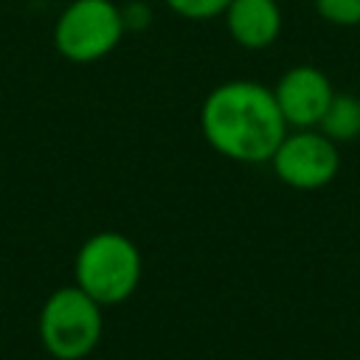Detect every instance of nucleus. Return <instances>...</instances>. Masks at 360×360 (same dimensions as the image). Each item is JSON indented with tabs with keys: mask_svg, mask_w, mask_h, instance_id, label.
Instances as JSON below:
<instances>
[{
	"mask_svg": "<svg viewBox=\"0 0 360 360\" xmlns=\"http://www.w3.org/2000/svg\"><path fill=\"white\" fill-rule=\"evenodd\" d=\"M101 304L76 284L51 292L39 312V340L56 360L87 357L101 338Z\"/></svg>",
	"mask_w": 360,
	"mask_h": 360,
	"instance_id": "3",
	"label": "nucleus"
},
{
	"mask_svg": "<svg viewBox=\"0 0 360 360\" xmlns=\"http://www.w3.org/2000/svg\"><path fill=\"white\" fill-rule=\"evenodd\" d=\"M315 11L332 25H360V0H315Z\"/></svg>",
	"mask_w": 360,
	"mask_h": 360,
	"instance_id": "9",
	"label": "nucleus"
},
{
	"mask_svg": "<svg viewBox=\"0 0 360 360\" xmlns=\"http://www.w3.org/2000/svg\"><path fill=\"white\" fill-rule=\"evenodd\" d=\"M335 90L323 70L312 65L290 68L273 87V98L281 110V118L292 129H315L332 101Z\"/></svg>",
	"mask_w": 360,
	"mask_h": 360,
	"instance_id": "6",
	"label": "nucleus"
},
{
	"mask_svg": "<svg viewBox=\"0 0 360 360\" xmlns=\"http://www.w3.org/2000/svg\"><path fill=\"white\" fill-rule=\"evenodd\" d=\"M200 129L214 152L239 163L270 160L287 135L273 90L250 79L217 84L202 101Z\"/></svg>",
	"mask_w": 360,
	"mask_h": 360,
	"instance_id": "1",
	"label": "nucleus"
},
{
	"mask_svg": "<svg viewBox=\"0 0 360 360\" xmlns=\"http://www.w3.org/2000/svg\"><path fill=\"white\" fill-rule=\"evenodd\" d=\"M318 129L335 143L354 141L360 135V98L352 93H335Z\"/></svg>",
	"mask_w": 360,
	"mask_h": 360,
	"instance_id": "8",
	"label": "nucleus"
},
{
	"mask_svg": "<svg viewBox=\"0 0 360 360\" xmlns=\"http://www.w3.org/2000/svg\"><path fill=\"white\" fill-rule=\"evenodd\" d=\"M222 14L233 42L250 51L267 48L281 31V8L276 0H231Z\"/></svg>",
	"mask_w": 360,
	"mask_h": 360,
	"instance_id": "7",
	"label": "nucleus"
},
{
	"mask_svg": "<svg viewBox=\"0 0 360 360\" xmlns=\"http://www.w3.org/2000/svg\"><path fill=\"white\" fill-rule=\"evenodd\" d=\"M124 34L121 6L112 0H73L53 25V45L70 62H96L107 56Z\"/></svg>",
	"mask_w": 360,
	"mask_h": 360,
	"instance_id": "4",
	"label": "nucleus"
},
{
	"mask_svg": "<svg viewBox=\"0 0 360 360\" xmlns=\"http://www.w3.org/2000/svg\"><path fill=\"white\" fill-rule=\"evenodd\" d=\"M141 281V253L118 231L93 233L76 253V287L101 307L127 301Z\"/></svg>",
	"mask_w": 360,
	"mask_h": 360,
	"instance_id": "2",
	"label": "nucleus"
},
{
	"mask_svg": "<svg viewBox=\"0 0 360 360\" xmlns=\"http://www.w3.org/2000/svg\"><path fill=\"white\" fill-rule=\"evenodd\" d=\"M273 172L281 183L298 191H315L335 180L340 169V155L335 141H329L321 129H295L287 132L276 146Z\"/></svg>",
	"mask_w": 360,
	"mask_h": 360,
	"instance_id": "5",
	"label": "nucleus"
},
{
	"mask_svg": "<svg viewBox=\"0 0 360 360\" xmlns=\"http://www.w3.org/2000/svg\"><path fill=\"white\" fill-rule=\"evenodd\" d=\"M121 20H124V28H127V31H129V28L141 31V28L152 20V11H149L146 3H129V6L121 8Z\"/></svg>",
	"mask_w": 360,
	"mask_h": 360,
	"instance_id": "11",
	"label": "nucleus"
},
{
	"mask_svg": "<svg viewBox=\"0 0 360 360\" xmlns=\"http://www.w3.org/2000/svg\"><path fill=\"white\" fill-rule=\"evenodd\" d=\"M228 3L231 0H166V6L174 14L188 17V20H211V17H219Z\"/></svg>",
	"mask_w": 360,
	"mask_h": 360,
	"instance_id": "10",
	"label": "nucleus"
}]
</instances>
